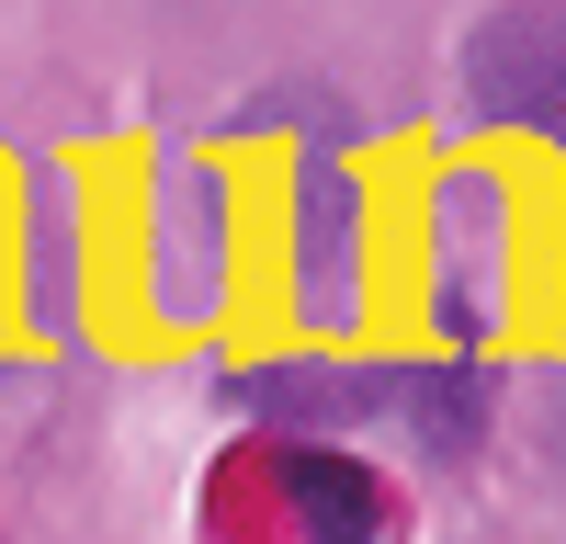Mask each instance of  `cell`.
<instances>
[{"label":"cell","mask_w":566,"mask_h":544,"mask_svg":"<svg viewBox=\"0 0 566 544\" xmlns=\"http://www.w3.org/2000/svg\"><path fill=\"white\" fill-rule=\"evenodd\" d=\"M464 103L488 125L566 136V0H510L464 34Z\"/></svg>","instance_id":"6da1fadb"},{"label":"cell","mask_w":566,"mask_h":544,"mask_svg":"<svg viewBox=\"0 0 566 544\" xmlns=\"http://www.w3.org/2000/svg\"><path fill=\"white\" fill-rule=\"evenodd\" d=\"M272 477H283V511L306 522V544H374V533H386V488H374V465H352V453L283 442Z\"/></svg>","instance_id":"277c9868"},{"label":"cell","mask_w":566,"mask_h":544,"mask_svg":"<svg viewBox=\"0 0 566 544\" xmlns=\"http://www.w3.org/2000/svg\"><path fill=\"white\" fill-rule=\"evenodd\" d=\"M397 420L431 442V453H464V442H476V420H488V375H476V363H408Z\"/></svg>","instance_id":"52a82bcc"},{"label":"cell","mask_w":566,"mask_h":544,"mask_svg":"<svg viewBox=\"0 0 566 544\" xmlns=\"http://www.w3.org/2000/svg\"><path fill=\"white\" fill-rule=\"evenodd\" d=\"M499 250H510V205L488 170H453L442 181V216H431V272H442V329L476 341L488 306H499Z\"/></svg>","instance_id":"7a4b0ae2"},{"label":"cell","mask_w":566,"mask_h":544,"mask_svg":"<svg viewBox=\"0 0 566 544\" xmlns=\"http://www.w3.org/2000/svg\"><path fill=\"white\" fill-rule=\"evenodd\" d=\"M227 295V181L170 159V193H159V306L205 317Z\"/></svg>","instance_id":"3957f363"},{"label":"cell","mask_w":566,"mask_h":544,"mask_svg":"<svg viewBox=\"0 0 566 544\" xmlns=\"http://www.w3.org/2000/svg\"><path fill=\"white\" fill-rule=\"evenodd\" d=\"M250 397L272 408V420H295V431H328V420H397L408 363H272Z\"/></svg>","instance_id":"5b68a950"},{"label":"cell","mask_w":566,"mask_h":544,"mask_svg":"<svg viewBox=\"0 0 566 544\" xmlns=\"http://www.w3.org/2000/svg\"><path fill=\"white\" fill-rule=\"evenodd\" d=\"M295 272H306V306L340 317L352 306V181L306 159V193H295Z\"/></svg>","instance_id":"8992f818"}]
</instances>
